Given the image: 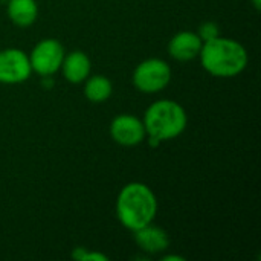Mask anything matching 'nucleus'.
Instances as JSON below:
<instances>
[{
	"mask_svg": "<svg viewBox=\"0 0 261 261\" xmlns=\"http://www.w3.org/2000/svg\"><path fill=\"white\" fill-rule=\"evenodd\" d=\"M116 211L125 228L138 231L153 222L158 211V202L147 185L133 182L121 190Z\"/></svg>",
	"mask_w": 261,
	"mask_h": 261,
	"instance_id": "obj_1",
	"label": "nucleus"
},
{
	"mask_svg": "<svg viewBox=\"0 0 261 261\" xmlns=\"http://www.w3.org/2000/svg\"><path fill=\"white\" fill-rule=\"evenodd\" d=\"M73 258L81 261H87V260H95V261H107L109 258L104 255V254H99V252H87L84 248H76L73 251Z\"/></svg>",
	"mask_w": 261,
	"mask_h": 261,
	"instance_id": "obj_14",
	"label": "nucleus"
},
{
	"mask_svg": "<svg viewBox=\"0 0 261 261\" xmlns=\"http://www.w3.org/2000/svg\"><path fill=\"white\" fill-rule=\"evenodd\" d=\"M9 18L18 26H29L35 21L38 8L35 0H11L8 5Z\"/></svg>",
	"mask_w": 261,
	"mask_h": 261,
	"instance_id": "obj_11",
	"label": "nucleus"
},
{
	"mask_svg": "<svg viewBox=\"0 0 261 261\" xmlns=\"http://www.w3.org/2000/svg\"><path fill=\"white\" fill-rule=\"evenodd\" d=\"M197 35L200 37V40L203 43L205 41H210L213 38H217L219 37V26L216 23H213V21H206V23H203L199 28V34Z\"/></svg>",
	"mask_w": 261,
	"mask_h": 261,
	"instance_id": "obj_13",
	"label": "nucleus"
},
{
	"mask_svg": "<svg viewBox=\"0 0 261 261\" xmlns=\"http://www.w3.org/2000/svg\"><path fill=\"white\" fill-rule=\"evenodd\" d=\"M203 67L216 76H234L248 64L246 49L231 38H213L205 41L200 49Z\"/></svg>",
	"mask_w": 261,
	"mask_h": 261,
	"instance_id": "obj_2",
	"label": "nucleus"
},
{
	"mask_svg": "<svg viewBox=\"0 0 261 261\" xmlns=\"http://www.w3.org/2000/svg\"><path fill=\"white\" fill-rule=\"evenodd\" d=\"M29 57L18 49L0 50V83L17 84L29 78L31 75Z\"/></svg>",
	"mask_w": 261,
	"mask_h": 261,
	"instance_id": "obj_6",
	"label": "nucleus"
},
{
	"mask_svg": "<svg viewBox=\"0 0 261 261\" xmlns=\"http://www.w3.org/2000/svg\"><path fill=\"white\" fill-rule=\"evenodd\" d=\"M86 96L93 102H102L112 95V83L106 76H93L86 84Z\"/></svg>",
	"mask_w": 261,
	"mask_h": 261,
	"instance_id": "obj_12",
	"label": "nucleus"
},
{
	"mask_svg": "<svg viewBox=\"0 0 261 261\" xmlns=\"http://www.w3.org/2000/svg\"><path fill=\"white\" fill-rule=\"evenodd\" d=\"M64 76L70 83H81L90 73V60L83 52H72L63 60Z\"/></svg>",
	"mask_w": 261,
	"mask_h": 261,
	"instance_id": "obj_10",
	"label": "nucleus"
},
{
	"mask_svg": "<svg viewBox=\"0 0 261 261\" xmlns=\"http://www.w3.org/2000/svg\"><path fill=\"white\" fill-rule=\"evenodd\" d=\"M184 257H177V255H168V257H164L162 261H184Z\"/></svg>",
	"mask_w": 261,
	"mask_h": 261,
	"instance_id": "obj_15",
	"label": "nucleus"
},
{
	"mask_svg": "<svg viewBox=\"0 0 261 261\" xmlns=\"http://www.w3.org/2000/svg\"><path fill=\"white\" fill-rule=\"evenodd\" d=\"M112 138L121 145H136L145 136L144 122L133 115H119L110 125Z\"/></svg>",
	"mask_w": 261,
	"mask_h": 261,
	"instance_id": "obj_7",
	"label": "nucleus"
},
{
	"mask_svg": "<svg viewBox=\"0 0 261 261\" xmlns=\"http://www.w3.org/2000/svg\"><path fill=\"white\" fill-rule=\"evenodd\" d=\"M135 232H136V243L145 252H151V254L161 252V251L167 249V246L170 243L167 232L158 226H151V223L135 231Z\"/></svg>",
	"mask_w": 261,
	"mask_h": 261,
	"instance_id": "obj_9",
	"label": "nucleus"
},
{
	"mask_svg": "<svg viewBox=\"0 0 261 261\" xmlns=\"http://www.w3.org/2000/svg\"><path fill=\"white\" fill-rule=\"evenodd\" d=\"M63 60H64V49L57 40L40 41L34 47L31 58H29L31 67L43 76H47L57 72L61 67Z\"/></svg>",
	"mask_w": 261,
	"mask_h": 261,
	"instance_id": "obj_5",
	"label": "nucleus"
},
{
	"mask_svg": "<svg viewBox=\"0 0 261 261\" xmlns=\"http://www.w3.org/2000/svg\"><path fill=\"white\" fill-rule=\"evenodd\" d=\"M203 41L200 40V37L194 32H180L177 35H174L170 41V54L173 58L180 60V61H188L196 58L200 54Z\"/></svg>",
	"mask_w": 261,
	"mask_h": 261,
	"instance_id": "obj_8",
	"label": "nucleus"
},
{
	"mask_svg": "<svg viewBox=\"0 0 261 261\" xmlns=\"http://www.w3.org/2000/svg\"><path fill=\"white\" fill-rule=\"evenodd\" d=\"M145 132L159 141L179 136L187 127V115L180 104L162 99L151 104L144 118Z\"/></svg>",
	"mask_w": 261,
	"mask_h": 261,
	"instance_id": "obj_3",
	"label": "nucleus"
},
{
	"mask_svg": "<svg viewBox=\"0 0 261 261\" xmlns=\"http://www.w3.org/2000/svg\"><path fill=\"white\" fill-rule=\"evenodd\" d=\"M171 78V70L168 64L159 58H151L144 63H141L133 75L135 86L145 92V93H154L167 87Z\"/></svg>",
	"mask_w": 261,
	"mask_h": 261,
	"instance_id": "obj_4",
	"label": "nucleus"
},
{
	"mask_svg": "<svg viewBox=\"0 0 261 261\" xmlns=\"http://www.w3.org/2000/svg\"><path fill=\"white\" fill-rule=\"evenodd\" d=\"M254 5H255V8H257V9H260L261 0H254Z\"/></svg>",
	"mask_w": 261,
	"mask_h": 261,
	"instance_id": "obj_16",
	"label": "nucleus"
}]
</instances>
